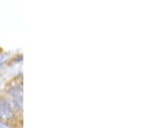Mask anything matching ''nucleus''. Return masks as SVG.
Instances as JSON below:
<instances>
[{
    "instance_id": "2",
    "label": "nucleus",
    "mask_w": 156,
    "mask_h": 128,
    "mask_svg": "<svg viewBox=\"0 0 156 128\" xmlns=\"http://www.w3.org/2000/svg\"><path fill=\"white\" fill-rule=\"evenodd\" d=\"M0 128H7V126H6V125L0 122Z\"/></svg>"
},
{
    "instance_id": "1",
    "label": "nucleus",
    "mask_w": 156,
    "mask_h": 128,
    "mask_svg": "<svg viewBox=\"0 0 156 128\" xmlns=\"http://www.w3.org/2000/svg\"><path fill=\"white\" fill-rule=\"evenodd\" d=\"M12 116V112L5 100H0V118L9 119Z\"/></svg>"
}]
</instances>
